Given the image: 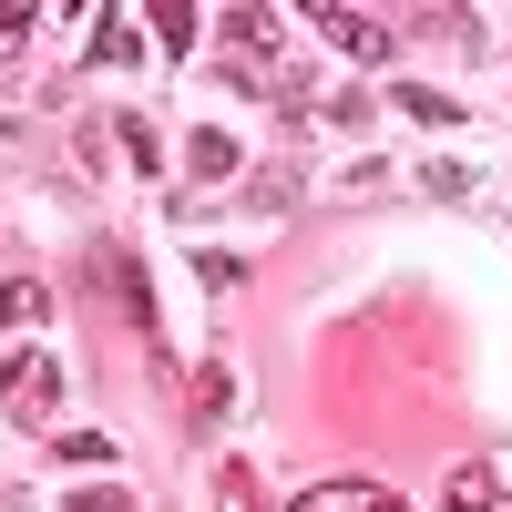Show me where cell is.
<instances>
[{
    "label": "cell",
    "mask_w": 512,
    "mask_h": 512,
    "mask_svg": "<svg viewBox=\"0 0 512 512\" xmlns=\"http://www.w3.org/2000/svg\"><path fill=\"white\" fill-rule=\"evenodd\" d=\"M287 512H410V502L379 492V482H318L308 502H287Z\"/></svg>",
    "instance_id": "cell-2"
},
{
    "label": "cell",
    "mask_w": 512,
    "mask_h": 512,
    "mask_svg": "<svg viewBox=\"0 0 512 512\" xmlns=\"http://www.w3.org/2000/svg\"><path fill=\"white\" fill-rule=\"evenodd\" d=\"M0 410H11L21 431H41V420L62 410V359L52 349H21L11 369H0Z\"/></svg>",
    "instance_id": "cell-1"
},
{
    "label": "cell",
    "mask_w": 512,
    "mask_h": 512,
    "mask_svg": "<svg viewBox=\"0 0 512 512\" xmlns=\"http://www.w3.org/2000/svg\"><path fill=\"white\" fill-rule=\"evenodd\" d=\"M0 318H41V287L31 277H0Z\"/></svg>",
    "instance_id": "cell-8"
},
{
    "label": "cell",
    "mask_w": 512,
    "mask_h": 512,
    "mask_svg": "<svg viewBox=\"0 0 512 512\" xmlns=\"http://www.w3.org/2000/svg\"><path fill=\"white\" fill-rule=\"evenodd\" d=\"M72 512H134V492H113V482H93V492H82Z\"/></svg>",
    "instance_id": "cell-9"
},
{
    "label": "cell",
    "mask_w": 512,
    "mask_h": 512,
    "mask_svg": "<svg viewBox=\"0 0 512 512\" xmlns=\"http://www.w3.org/2000/svg\"><path fill=\"white\" fill-rule=\"evenodd\" d=\"M400 113H410V123H461V113L431 93V82H400Z\"/></svg>",
    "instance_id": "cell-7"
},
{
    "label": "cell",
    "mask_w": 512,
    "mask_h": 512,
    "mask_svg": "<svg viewBox=\"0 0 512 512\" xmlns=\"http://www.w3.org/2000/svg\"><path fill=\"white\" fill-rule=\"evenodd\" d=\"M441 502H451V512H512V492H502V472H492V461H461Z\"/></svg>",
    "instance_id": "cell-4"
},
{
    "label": "cell",
    "mask_w": 512,
    "mask_h": 512,
    "mask_svg": "<svg viewBox=\"0 0 512 512\" xmlns=\"http://www.w3.org/2000/svg\"><path fill=\"white\" fill-rule=\"evenodd\" d=\"M308 21H318L349 62H390V31H379V21H359V11H308Z\"/></svg>",
    "instance_id": "cell-3"
},
{
    "label": "cell",
    "mask_w": 512,
    "mask_h": 512,
    "mask_svg": "<svg viewBox=\"0 0 512 512\" xmlns=\"http://www.w3.org/2000/svg\"><path fill=\"white\" fill-rule=\"evenodd\" d=\"M21 31H41V11H0V52H11Z\"/></svg>",
    "instance_id": "cell-10"
},
{
    "label": "cell",
    "mask_w": 512,
    "mask_h": 512,
    "mask_svg": "<svg viewBox=\"0 0 512 512\" xmlns=\"http://www.w3.org/2000/svg\"><path fill=\"white\" fill-rule=\"evenodd\" d=\"M185 164H195V175H236V134H195Z\"/></svg>",
    "instance_id": "cell-5"
},
{
    "label": "cell",
    "mask_w": 512,
    "mask_h": 512,
    "mask_svg": "<svg viewBox=\"0 0 512 512\" xmlns=\"http://www.w3.org/2000/svg\"><path fill=\"white\" fill-rule=\"evenodd\" d=\"M52 461H72V472H93V461H113V441H103V431H62V441H52Z\"/></svg>",
    "instance_id": "cell-6"
}]
</instances>
